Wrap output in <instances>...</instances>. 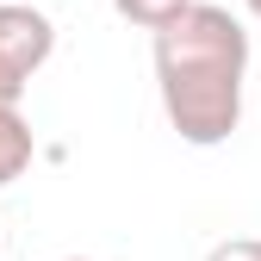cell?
<instances>
[{
  "label": "cell",
  "mask_w": 261,
  "mask_h": 261,
  "mask_svg": "<svg viewBox=\"0 0 261 261\" xmlns=\"http://www.w3.org/2000/svg\"><path fill=\"white\" fill-rule=\"evenodd\" d=\"M243 75H249V31L224 7L193 0L180 19L155 31V87L162 112L180 143L218 149L243 124Z\"/></svg>",
  "instance_id": "obj_1"
},
{
  "label": "cell",
  "mask_w": 261,
  "mask_h": 261,
  "mask_svg": "<svg viewBox=\"0 0 261 261\" xmlns=\"http://www.w3.org/2000/svg\"><path fill=\"white\" fill-rule=\"evenodd\" d=\"M50 50H56L50 13L25 7V0H0V106L25 100V87L50 62Z\"/></svg>",
  "instance_id": "obj_2"
},
{
  "label": "cell",
  "mask_w": 261,
  "mask_h": 261,
  "mask_svg": "<svg viewBox=\"0 0 261 261\" xmlns=\"http://www.w3.org/2000/svg\"><path fill=\"white\" fill-rule=\"evenodd\" d=\"M31 155H38V137H31L25 112L19 106H0V187H13L31 168Z\"/></svg>",
  "instance_id": "obj_3"
},
{
  "label": "cell",
  "mask_w": 261,
  "mask_h": 261,
  "mask_svg": "<svg viewBox=\"0 0 261 261\" xmlns=\"http://www.w3.org/2000/svg\"><path fill=\"white\" fill-rule=\"evenodd\" d=\"M118 7V19H130V25H143V31H162L168 19H180L193 0H112Z\"/></svg>",
  "instance_id": "obj_4"
},
{
  "label": "cell",
  "mask_w": 261,
  "mask_h": 261,
  "mask_svg": "<svg viewBox=\"0 0 261 261\" xmlns=\"http://www.w3.org/2000/svg\"><path fill=\"white\" fill-rule=\"evenodd\" d=\"M205 261H261V237H224V243H212Z\"/></svg>",
  "instance_id": "obj_5"
},
{
  "label": "cell",
  "mask_w": 261,
  "mask_h": 261,
  "mask_svg": "<svg viewBox=\"0 0 261 261\" xmlns=\"http://www.w3.org/2000/svg\"><path fill=\"white\" fill-rule=\"evenodd\" d=\"M249 13H255V19H261V0H249Z\"/></svg>",
  "instance_id": "obj_6"
},
{
  "label": "cell",
  "mask_w": 261,
  "mask_h": 261,
  "mask_svg": "<svg viewBox=\"0 0 261 261\" xmlns=\"http://www.w3.org/2000/svg\"><path fill=\"white\" fill-rule=\"evenodd\" d=\"M62 261H87V255H62Z\"/></svg>",
  "instance_id": "obj_7"
}]
</instances>
